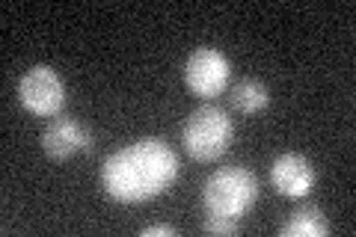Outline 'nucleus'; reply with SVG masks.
I'll use <instances>...</instances> for the list:
<instances>
[{
    "instance_id": "6",
    "label": "nucleus",
    "mask_w": 356,
    "mask_h": 237,
    "mask_svg": "<svg viewBox=\"0 0 356 237\" xmlns=\"http://www.w3.org/2000/svg\"><path fill=\"white\" fill-rule=\"evenodd\" d=\"M92 149V131L74 116H57L42 131V152L51 161H72L74 154Z\"/></svg>"
},
{
    "instance_id": "1",
    "label": "nucleus",
    "mask_w": 356,
    "mask_h": 237,
    "mask_svg": "<svg viewBox=\"0 0 356 237\" xmlns=\"http://www.w3.org/2000/svg\"><path fill=\"white\" fill-rule=\"evenodd\" d=\"M178 175H181L178 154L161 137H140L122 145L102 163V172H98L104 193L122 205H137V202L163 196L178 181Z\"/></svg>"
},
{
    "instance_id": "5",
    "label": "nucleus",
    "mask_w": 356,
    "mask_h": 237,
    "mask_svg": "<svg viewBox=\"0 0 356 237\" xmlns=\"http://www.w3.org/2000/svg\"><path fill=\"white\" fill-rule=\"evenodd\" d=\"M232 63L217 48H196L184 63V83L199 98H217L229 86Z\"/></svg>"
},
{
    "instance_id": "7",
    "label": "nucleus",
    "mask_w": 356,
    "mask_h": 237,
    "mask_svg": "<svg viewBox=\"0 0 356 237\" xmlns=\"http://www.w3.org/2000/svg\"><path fill=\"white\" fill-rule=\"evenodd\" d=\"M270 181L273 187L280 190L285 199H306L312 190H315V166L306 154H297V152H285L273 161L270 166Z\"/></svg>"
},
{
    "instance_id": "2",
    "label": "nucleus",
    "mask_w": 356,
    "mask_h": 237,
    "mask_svg": "<svg viewBox=\"0 0 356 237\" xmlns=\"http://www.w3.org/2000/svg\"><path fill=\"white\" fill-rule=\"evenodd\" d=\"M259 202V178L247 166H220L202 184V208L211 217L243 220Z\"/></svg>"
},
{
    "instance_id": "3",
    "label": "nucleus",
    "mask_w": 356,
    "mask_h": 237,
    "mask_svg": "<svg viewBox=\"0 0 356 237\" xmlns=\"http://www.w3.org/2000/svg\"><path fill=\"white\" fill-rule=\"evenodd\" d=\"M232 137H235V122L222 107L202 104L187 116L181 128V145L184 152L199 163L220 161L229 152Z\"/></svg>"
},
{
    "instance_id": "8",
    "label": "nucleus",
    "mask_w": 356,
    "mask_h": 237,
    "mask_svg": "<svg viewBox=\"0 0 356 237\" xmlns=\"http://www.w3.org/2000/svg\"><path fill=\"white\" fill-rule=\"evenodd\" d=\"M330 231H332L330 220L324 217V211L315 208V205L297 208L280 229L282 237H327Z\"/></svg>"
},
{
    "instance_id": "11",
    "label": "nucleus",
    "mask_w": 356,
    "mask_h": 237,
    "mask_svg": "<svg viewBox=\"0 0 356 237\" xmlns=\"http://www.w3.org/2000/svg\"><path fill=\"white\" fill-rule=\"evenodd\" d=\"M178 231L172 225H163V222H152L146 229H140V237H175Z\"/></svg>"
},
{
    "instance_id": "9",
    "label": "nucleus",
    "mask_w": 356,
    "mask_h": 237,
    "mask_svg": "<svg viewBox=\"0 0 356 237\" xmlns=\"http://www.w3.org/2000/svg\"><path fill=\"white\" fill-rule=\"evenodd\" d=\"M229 101L243 116H255V113H264L270 107V89L261 81H255V77H243V81H238L229 89Z\"/></svg>"
},
{
    "instance_id": "10",
    "label": "nucleus",
    "mask_w": 356,
    "mask_h": 237,
    "mask_svg": "<svg viewBox=\"0 0 356 237\" xmlns=\"http://www.w3.org/2000/svg\"><path fill=\"white\" fill-rule=\"evenodd\" d=\"M202 231H208V234H220V237L238 234V231H241V220H226V217H211V213H205Z\"/></svg>"
},
{
    "instance_id": "4",
    "label": "nucleus",
    "mask_w": 356,
    "mask_h": 237,
    "mask_svg": "<svg viewBox=\"0 0 356 237\" xmlns=\"http://www.w3.org/2000/svg\"><path fill=\"white\" fill-rule=\"evenodd\" d=\"M18 98L21 107L33 116H60L65 107V83L60 72H54L51 65H33L21 74L18 81Z\"/></svg>"
}]
</instances>
